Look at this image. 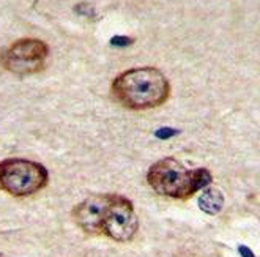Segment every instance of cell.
Returning <instances> with one entry per match:
<instances>
[{
	"label": "cell",
	"instance_id": "cell-1",
	"mask_svg": "<svg viewBox=\"0 0 260 257\" xmlns=\"http://www.w3.org/2000/svg\"><path fill=\"white\" fill-rule=\"evenodd\" d=\"M112 93L125 108L145 111L158 108L167 101L171 84L158 68L141 67L118 74L112 82Z\"/></svg>",
	"mask_w": 260,
	"mask_h": 257
},
{
	"label": "cell",
	"instance_id": "cell-2",
	"mask_svg": "<svg viewBox=\"0 0 260 257\" xmlns=\"http://www.w3.org/2000/svg\"><path fill=\"white\" fill-rule=\"evenodd\" d=\"M147 181L158 194L185 201L208 188L213 177L205 168L188 169L175 158H164L151 164L147 172Z\"/></svg>",
	"mask_w": 260,
	"mask_h": 257
},
{
	"label": "cell",
	"instance_id": "cell-3",
	"mask_svg": "<svg viewBox=\"0 0 260 257\" xmlns=\"http://www.w3.org/2000/svg\"><path fill=\"white\" fill-rule=\"evenodd\" d=\"M48 169L40 163L24 158L0 161V189L14 198L37 194L48 185Z\"/></svg>",
	"mask_w": 260,
	"mask_h": 257
},
{
	"label": "cell",
	"instance_id": "cell-4",
	"mask_svg": "<svg viewBox=\"0 0 260 257\" xmlns=\"http://www.w3.org/2000/svg\"><path fill=\"white\" fill-rule=\"evenodd\" d=\"M49 55L48 44L37 38H22L14 41L8 46L0 62L2 67L18 76H30V74L40 73L46 67V60Z\"/></svg>",
	"mask_w": 260,
	"mask_h": 257
},
{
	"label": "cell",
	"instance_id": "cell-5",
	"mask_svg": "<svg viewBox=\"0 0 260 257\" xmlns=\"http://www.w3.org/2000/svg\"><path fill=\"white\" fill-rule=\"evenodd\" d=\"M137 229H139V219L133 202L125 196L111 194L101 222V235L125 243L134 238Z\"/></svg>",
	"mask_w": 260,
	"mask_h": 257
},
{
	"label": "cell",
	"instance_id": "cell-6",
	"mask_svg": "<svg viewBox=\"0 0 260 257\" xmlns=\"http://www.w3.org/2000/svg\"><path fill=\"white\" fill-rule=\"evenodd\" d=\"M111 194H95L84 199L73 210V219L90 235H101V222Z\"/></svg>",
	"mask_w": 260,
	"mask_h": 257
},
{
	"label": "cell",
	"instance_id": "cell-7",
	"mask_svg": "<svg viewBox=\"0 0 260 257\" xmlns=\"http://www.w3.org/2000/svg\"><path fill=\"white\" fill-rule=\"evenodd\" d=\"M224 205V196L215 188H205L199 198V207L207 215H218Z\"/></svg>",
	"mask_w": 260,
	"mask_h": 257
},
{
	"label": "cell",
	"instance_id": "cell-8",
	"mask_svg": "<svg viewBox=\"0 0 260 257\" xmlns=\"http://www.w3.org/2000/svg\"><path fill=\"white\" fill-rule=\"evenodd\" d=\"M133 43H134V38L120 37V35H117V37H114L111 40V44H112V46H115V48H126V46H129V44H133Z\"/></svg>",
	"mask_w": 260,
	"mask_h": 257
},
{
	"label": "cell",
	"instance_id": "cell-9",
	"mask_svg": "<svg viewBox=\"0 0 260 257\" xmlns=\"http://www.w3.org/2000/svg\"><path fill=\"white\" fill-rule=\"evenodd\" d=\"M180 131L178 130H172V128H161V130H158L155 134H156V138H159V139H171L172 136H175V134H178Z\"/></svg>",
	"mask_w": 260,
	"mask_h": 257
},
{
	"label": "cell",
	"instance_id": "cell-10",
	"mask_svg": "<svg viewBox=\"0 0 260 257\" xmlns=\"http://www.w3.org/2000/svg\"><path fill=\"white\" fill-rule=\"evenodd\" d=\"M240 252H241L243 257H254L252 251L249 248H246V246H240Z\"/></svg>",
	"mask_w": 260,
	"mask_h": 257
}]
</instances>
